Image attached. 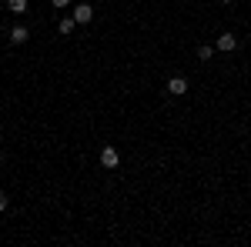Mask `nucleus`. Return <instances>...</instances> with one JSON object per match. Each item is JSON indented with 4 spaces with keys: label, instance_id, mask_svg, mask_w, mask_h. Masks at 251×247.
<instances>
[{
    "label": "nucleus",
    "instance_id": "obj_1",
    "mask_svg": "<svg viewBox=\"0 0 251 247\" xmlns=\"http://www.w3.org/2000/svg\"><path fill=\"white\" fill-rule=\"evenodd\" d=\"M100 164H104L107 171H114L117 164H121V154H117V147H104V151H100Z\"/></svg>",
    "mask_w": 251,
    "mask_h": 247
},
{
    "label": "nucleus",
    "instance_id": "obj_2",
    "mask_svg": "<svg viewBox=\"0 0 251 247\" xmlns=\"http://www.w3.org/2000/svg\"><path fill=\"white\" fill-rule=\"evenodd\" d=\"M168 94L171 97L188 94V80H184V77H171V80H168Z\"/></svg>",
    "mask_w": 251,
    "mask_h": 247
},
{
    "label": "nucleus",
    "instance_id": "obj_3",
    "mask_svg": "<svg viewBox=\"0 0 251 247\" xmlns=\"http://www.w3.org/2000/svg\"><path fill=\"white\" fill-rule=\"evenodd\" d=\"M214 47H218V50H225V54H231L234 47H238V37H234V34H221V37L214 40Z\"/></svg>",
    "mask_w": 251,
    "mask_h": 247
},
{
    "label": "nucleus",
    "instance_id": "obj_4",
    "mask_svg": "<svg viewBox=\"0 0 251 247\" xmlns=\"http://www.w3.org/2000/svg\"><path fill=\"white\" fill-rule=\"evenodd\" d=\"M91 17H94L91 3H77V7H74V20H77V23H91Z\"/></svg>",
    "mask_w": 251,
    "mask_h": 247
},
{
    "label": "nucleus",
    "instance_id": "obj_5",
    "mask_svg": "<svg viewBox=\"0 0 251 247\" xmlns=\"http://www.w3.org/2000/svg\"><path fill=\"white\" fill-rule=\"evenodd\" d=\"M27 37H30L27 27H14V30H10V44H27Z\"/></svg>",
    "mask_w": 251,
    "mask_h": 247
},
{
    "label": "nucleus",
    "instance_id": "obj_6",
    "mask_svg": "<svg viewBox=\"0 0 251 247\" xmlns=\"http://www.w3.org/2000/svg\"><path fill=\"white\" fill-rule=\"evenodd\" d=\"M74 27H77V20H74V17H64V20H60V23H57L60 37H67V34H74Z\"/></svg>",
    "mask_w": 251,
    "mask_h": 247
},
{
    "label": "nucleus",
    "instance_id": "obj_7",
    "mask_svg": "<svg viewBox=\"0 0 251 247\" xmlns=\"http://www.w3.org/2000/svg\"><path fill=\"white\" fill-rule=\"evenodd\" d=\"M10 14H27V0H7Z\"/></svg>",
    "mask_w": 251,
    "mask_h": 247
},
{
    "label": "nucleus",
    "instance_id": "obj_8",
    "mask_svg": "<svg viewBox=\"0 0 251 247\" xmlns=\"http://www.w3.org/2000/svg\"><path fill=\"white\" fill-rule=\"evenodd\" d=\"M211 54H214V47H208V44L198 47V60H211Z\"/></svg>",
    "mask_w": 251,
    "mask_h": 247
},
{
    "label": "nucleus",
    "instance_id": "obj_9",
    "mask_svg": "<svg viewBox=\"0 0 251 247\" xmlns=\"http://www.w3.org/2000/svg\"><path fill=\"white\" fill-rule=\"evenodd\" d=\"M7 207H10V197H7V194L0 190V210H7Z\"/></svg>",
    "mask_w": 251,
    "mask_h": 247
},
{
    "label": "nucleus",
    "instance_id": "obj_10",
    "mask_svg": "<svg viewBox=\"0 0 251 247\" xmlns=\"http://www.w3.org/2000/svg\"><path fill=\"white\" fill-rule=\"evenodd\" d=\"M54 7H71V0H50Z\"/></svg>",
    "mask_w": 251,
    "mask_h": 247
},
{
    "label": "nucleus",
    "instance_id": "obj_11",
    "mask_svg": "<svg viewBox=\"0 0 251 247\" xmlns=\"http://www.w3.org/2000/svg\"><path fill=\"white\" fill-rule=\"evenodd\" d=\"M221 3H231V0H221Z\"/></svg>",
    "mask_w": 251,
    "mask_h": 247
}]
</instances>
